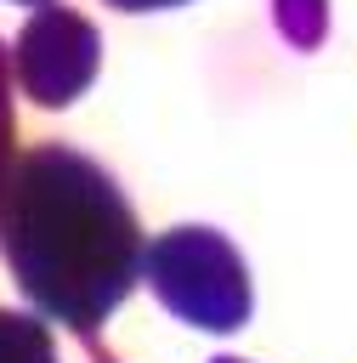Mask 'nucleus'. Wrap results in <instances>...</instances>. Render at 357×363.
<instances>
[{
    "instance_id": "nucleus-1",
    "label": "nucleus",
    "mask_w": 357,
    "mask_h": 363,
    "mask_svg": "<svg viewBox=\"0 0 357 363\" xmlns=\"http://www.w3.org/2000/svg\"><path fill=\"white\" fill-rule=\"evenodd\" d=\"M0 255L17 295L79 340L125 306L142 278V227L119 182L68 142H40L11 164Z\"/></svg>"
},
{
    "instance_id": "nucleus-2",
    "label": "nucleus",
    "mask_w": 357,
    "mask_h": 363,
    "mask_svg": "<svg viewBox=\"0 0 357 363\" xmlns=\"http://www.w3.org/2000/svg\"><path fill=\"white\" fill-rule=\"evenodd\" d=\"M142 278L193 329L232 335L249 323V272L227 233L215 227H170L153 244H142Z\"/></svg>"
},
{
    "instance_id": "nucleus-4",
    "label": "nucleus",
    "mask_w": 357,
    "mask_h": 363,
    "mask_svg": "<svg viewBox=\"0 0 357 363\" xmlns=\"http://www.w3.org/2000/svg\"><path fill=\"white\" fill-rule=\"evenodd\" d=\"M0 363H57L51 323L40 312H11L0 306Z\"/></svg>"
},
{
    "instance_id": "nucleus-9",
    "label": "nucleus",
    "mask_w": 357,
    "mask_h": 363,
    "mask_svg": "<svg viewBox=\"0 0 357 363\" xmlns=\"http://www.w3.org/2000/svg\"><path fill=\"white\" fill-rule=\"evenodd\" d=\"M96 363H113V357H96Z\"/></svg>"
},
{
    "instance_id": "nucleus-3",
    "label": "nucleus",
    "mask_w": 357,
    "mask_h": 363,
    "mask_svg": "<svg viewBox=\"0 0 357 363\" xmlns=\"http://www.w3.org/2000/svg\"><path fill=\"white\" fill-rule=\"evenodd\" d=\"M102 68V34L74 6H34V17L11 40V79L40 108H68L91 91Z\"/></svg>"
},
{
    "instance_id": "nucleus-6",
    "label": "nucleus",
    "mask_w": 357,
    "mask_h": 363,
    "mask_svg": "<svg viewBox=\"0 0 357 363\" xmlns=\"http://www.w3.org/2000/svg\"><path fill=\"white\" fill-rule=\"evenodd\" d=\"M113 11H164V6H187V0H108Z\"/></svg>"
},
{
    "instance_id": "nucleus-7",
    "label": "nucleus",
    "mask_w": 357,
    "mask_h": 363,
    "mask_svg": "<svg viewBox=\"0 0 357 363\" xmlns=\"http://www.w3.org/2000/svg\"><path fill=\"white\" fill-rule=\"evenodd\" d=\"M17 6H51V0H17Z\"/></svg>"
},
{
    "instance_id": "nucleus-5",
    "label": "nucleus",
    "mask_w": 357,
    "mask_h": 363,
    "mask_svg": "<svg viewBox=\"0 0 357 363\" xmlns=\"http://www.w3.org/2000/svg\"><path fill=\"white\" fill-rule=\"evenodd\" d=\"M17 164V119H11V51L0 40V204H6V182Z\"/></svg>"
},
{
    "instance_id": "nucleus-8",
    "label": "nucleus",
    "mask_w": 357,
    "mask_h": 363,
    "mask_svg": "<svg viewBox=\"0 0 357 363\" xmlns=\"http://www.w3.org/2000/svg\"><path fill=\"white\" fill-rule=\"evenodd\" d=\"M215 363H244V357H215Z\"/></svg>"
}]
</instances>
